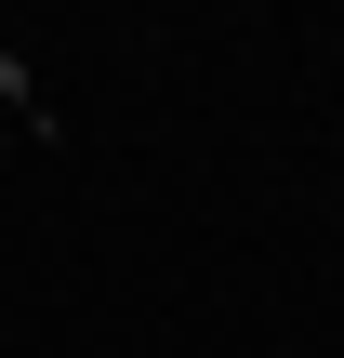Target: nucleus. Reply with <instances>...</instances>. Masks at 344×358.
Here are the masks:
<instances>
[]
</instances>
